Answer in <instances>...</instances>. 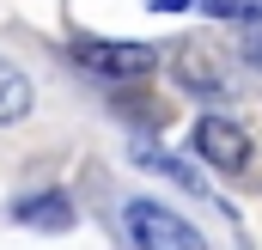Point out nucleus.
I'll use <instances>...</instances> for the list:
<instances>
[{
  "instance_id": "f257e3e1",
  "label": "nucleus",
  "mask_w": 262,
  "mask_h": 250,
  "mask_svg": "<svg viewBox=\"0 0 262 250\" xmlns=\"http://www.w3.org/2000/svg\"><path fill=\"white\" fill-rule=\"evenodd\" d=\"M128 238L140 250H207V238L195 226L159 201H128Z\"/></svg>"
},
{
  "instance_id": "f03ea898",
  "label": "nucleus",
  "mask_w": 262,
  "mask_h": 250,
  "mask_svg": "<svg viewBox=\"0 0 262 250\" xmlns=\"http://www.w3.org/2000/svg\"><path fill=\"white\" fill-rule=\"evenodd\" d=\"M73 61L92 67V73H110V79H140V73H152V49L146 43H98V37H79L73 43Z\"/></svg>"
},
{
  "instance_id": "7ed1b4c3",
  "label": "nucleus",
  "mask_w": 262,
  "mask_h": 250,
  "mask_svg": "<svg viewBox=\"0 0 262 250\" xmlns=\"http://www.w3.org/2000/svg\"><path fill=\"white\" fill-rule=\"evenodd\" d=\"M195 153L207 159V165H220V171H244V165H250L244 128L226 122V116H201V122H195Z\"/></svg>"
},
{
  "instance_id": "20e7f679",
  "label": "nucleus",
  "mask_w": 262,
  "mask_h": 250,
  "mask_svg": "<svg viewBox=\"0 0 262 250\" xmlns=\"http://www.w3.org/2000/svg\"><path fill=\"white\" fill-rule=\"evenodd\" d=\"M31 104H37V86H31V73H25V67H12L6 55H0V128L25 122V116H31Z\"/></svg>"
},
{
  "instance_id": "39448f33",
  "label": "nucleus",
  "mask_w": 262,
  "mask_h": 250,
  "mask_svg": "<svg viewBox=\"0 0 262 250\" xmlns=\"http://www.w3.org/2000/svg\"><path fill=\"white\" fill-rule=\"evenodd\" d=\"M18 220L25 226H43V232H67L73 226V201H67L61 189H43L37 201H18Z\"/></svg>"
},
{
  "instance_id": "423d86ee",
  "label": "nucleus",
  "mask_w": 262,
  "mask_h": 250,
  "mask_svg": "<svg viewBox=\"0 0 262 250\" xmlns=\"http://www.w3.org/2000/svg\"><path fill=\"white\" fill-rule=\"evenodd\" d=\"M177 79H183V86H195L201 98H213V92H220V73H213V61L201 55L195 43H189V49L177 55Z\"/></svg>"
},
{
  "instance_id": "0eeeda50",
  "label": "nucleus",
  "mask_w": 262,
  "mask_h": 250,
  "mask_svg": "<svg viewBox=\"0 0 262 250\" xmlns=\"http://www.w3.org/2000/svg\"><path fill=\"white\" fill-rule=\"evenodd\" d=\"M201 6H207L213 18H244V25L262 18V0H201Z\"/></svg>"
},
{
  "instance_id": "6e6552de",
  "label": "nucleus",
  "mask_w": 262,
  "mask_h": 250,
  "mask_svg": "<svg viewBox=\"0 0 262 250\" xmlns=\"http://www.w3.org/2000/svg\"><path fill=\"white\" fill-rule=\"evenodd\" d=\"M244 61L262 67V31H256V37H244Z\"/></svg>"
},
{
  "instance_id": "1a4fd4ad",
  "label": "nucleus",
  "mask_w": 262,
  "mask_h": 250,
  "mask_svg": "<svg viewBox=\"0 0 262 250\" xmlns=\"http://www.w3.org/2000/svg\"><path fill=\"white\" fill-rule=\"evenodd\" d=\"M152 12H183V6H195V0H146Z\"/></svg>"
}]
</instances>
